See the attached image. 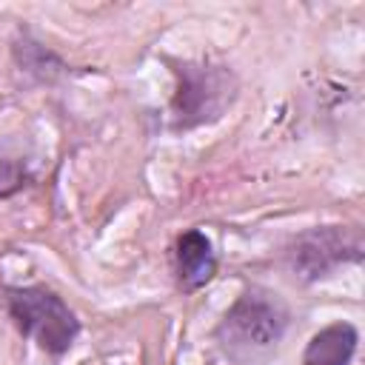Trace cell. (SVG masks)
Listing matches in <instances>:
<instances>
[{"label":"cell","instance_id":"obj_4","mask_svg":"<svg viewBox=\"0 0 365 365\" xmlns=\"http://www.w3.org/2000/svg\"><path fill=\"white\" fill-rule=\"evenodd\" d=\"M362 257V242L359 234L342 225H325V228H311L294 240L288 248V265L294 277L311 282L325 277L342 262H359Z\"/></svg>","mask_w":365,"mask_h":365},{"label":"cell","instance_id":"obj_2","mask_svg":"<svg viewBox=\"0 0 365 365\" xmlns=\"http://www.w3.org/2000/svg\"><path fill=\"white\" fill-rule=\"evenodd\" d=\"M288 325V311L268 294L245 291L222 317L217 334L231 354H262L274 348Z\"/></svg>","mask_w":365,"mask_h":365},{"label":"cell","instance_id":"obj_5","mask_svg":"<svg viewBox=\"0 0 365 365\" xmlns=\"http://www.w3.org/2000/svg\"><path fill=\"white\" fill-rule=\"evenodd\" d=\"M214 274H217V257H214L211 240L197 228L180 234V240H177V279H180L182 291L202 288Z\"/></svg>","mask_w":365,"mask_h":365},{"label":"cell","instance_id":"obj_1","mask_svg":"<svg viewBox=\"0 0 365 365\" xmlns=\"http://www.w3.org/2000/svg\"><path fill=\"white\" fill-rule=\"evenodd\" d=\"M6 302H9V314L17 322V328L26 336H31L46 354L60 356L71 348L80 331V322L60 294L43 285L9 288Z\"/></svg>","mask_w":365,"mask_h":365},{"label":"cell","instance_id":"obj_6","mask_svg":"<svg viewBox=\"0 0 365 365\" xmlns=\"http://www.w3.org/2000/svg\"><path fill=\"white\" fill-rule=\"evenodd\" d=\"M356 328L348 322H334L311 336L302 354V365H348L356 351Z\"/></svg>","mask_w":365,"mask_h":365},{"label":"cell","instance_id":"obj_7","mask_svg":"<svg viewBox=\"0 0 365 365\" xmlns=\"http://www.w3.org/2000/svg\"><path fill=\"white\" fill-rule=\"evenodd\" d=\"M29 180H31L29 160L23 154H14L6 145H0V200L23 191L29 185Z\"/></svg>","mask_w":365,"mask_h":365},{"label":"cell","instance_id":"obj_3","mask_svg":"<svg viewBox=\"0 0 365 365\" xmlns=\"http://www.w3.org/2000/svg\"><path fill=\"white\" fill-rule=\"evenodd\" d=\"M174 94V128H191L220 117L234 97V77L222 66H182Z\"/></svg>","mask_w":365,"mask_h":365}]
</instances>
